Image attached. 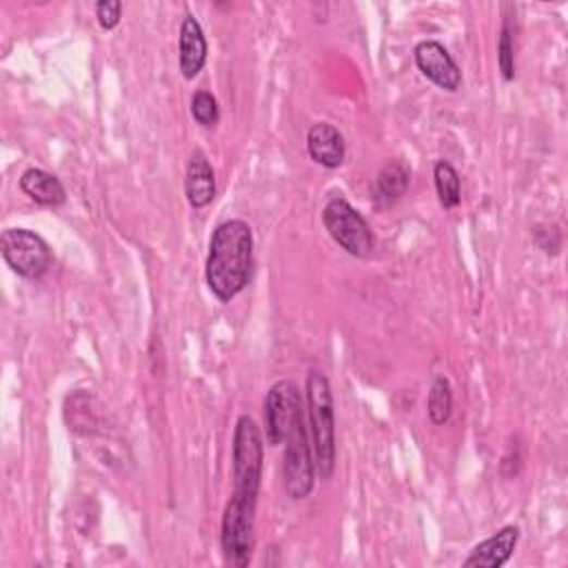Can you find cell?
I'll return each mask as SVG.
<instances>
[{"mask_svg": "<svg viewBox=\"0 0 568 568\" xmlns=\"http://www.w3.org/2000/svg\"><path fill=\"white\" fill-rule=\"evenodd\" d=\"M254 232L245 220H226L215 226L207 256V284L220 302H232L251 280Z\"/></svg>", "mask_w": 568, "mask_h": 568, "instance_id": "6da1fadb", "label": "cell"}, {"mask_svg": "<svg viewBox=\"0 0 568 568\" xmlns=\"http://www.w3.org/2000/svg\"><path fill=\"white\" fill-rule=\"evenodd\" d=\"M307 416L313 469L320 480H329L335 469V411L331 384L320 371H311L307 378Z\"/></svg>", "mask_w": 568, "mask_h": 568, "instance_id": "7a4b0ae2", "label": "cell"}, {"mask_svg": "<svg viewBox=\"0 0 568 568\" xmlns=\"http://www.w3.org/2000/svg\"><path fill=\"white\" fill-rule=\"evenodd\" d=\"M264 462V442L258 424L249 416H240L234 433V493L236 497L258 504Z\"/></svg>", "mask_w": 568, "mask_h": 568, "instance_id": "3957f363", "label": "cell"}, {"mask_svg": "<svg viewBox=\"0 0 568 568\" xmlns=\"http://www.w3.org/2000/svg\"><path fill=\"white\" fill-rule=\"evenodd\" d=\"M322 222L329 236L354 258H369L373 251V232L365 215L343 196H333L322 209Z\"/></svg>", "mask_w": 568, "mask_h": 568, "instance_id": "277c9868", "label": "cell"}, {"mask_svg": "<svg viewBox=\"0 0 568 568\" xmlns=\"http://www.w3.org/2000/svg\"><path fill=\"white\" fill-rule=\"evenodd\" d=\"M256 506L232 495V499L224 506L222 516V553L226 564L234 566H249L251 555H254V544H256Z\"/></svg>", "mask_w": 568, "mask_h": 568, "instance_id": "5b68a950", "label": "cell"}, {"mask_svg": "<svg viewBox=\"0 0 568 568\" xmlns=\"http://www.w3.org/2000/svg\"><path fill=\"white\" fill-rule=\"evenodd\" d=\"M282 476L284 491H287L292 499H305L313 491V448L309 442V427L305 418L296 422L287 440H284Z\"/></svg>", "mask_w": 568, "mask_h": 568, "instance_id": "8992f818", "label": "cell"}, {"mask_svg": "<svg viewBox=\"0 0 568 568\" xmlns=\"http://www.w3.org/2000/svg\"><path fill=\"white\" fill-rule=\"evenodd\" d=\"M0 254H3L8 267L27 280H40L51 262L49 245L29 230H5L0 238Z\"/></svg>", "mask_w": 568, "mask_h": 568, "instance_id": "52a82bcc", "label": "cell"}, {"mask_svg": "<svg viewBox=\"0 0 568 568\" xmlns=\"http://www.w3.org/2000/svg\"><path fill=\"white\" fill-rule=\"evenodd\" d=\"M305 418L300 388L292 380L275 382L264 397V427L269 446H280L296 422Z\"/></svg>", "mask_w": 568, "mask_h": 568, "instance_id": "ba28073f", "label": "cell"}, {"mask_svg": "<svg viewBox=\"0 0 568 568\" xmlns=\"http://www.w3.org/2000/svg\"><path fill=\"white\" fill-rule=\"evenodd\" d=\"M413 55L422 76L429 78L435 87L448 94H456L462 87V72L442 42L424 40L416 47Z\"/></svg>", "mask_w": 568, "mask_h": 568, "instance_id": "9c48e42d", "label": "cell"}, {"mask_svg": "<svg viewBox=\"0 0 568 568\" xmlns=\"http://www.w3.org/2000/svg\"><path fill=\"white\" fill-rule=\"evenodd\" d=\"M520 542V529L518 527H504L484 542H480L471 555L465 559L467 568H499L504 566Z\"/></svg>", "mask_w": 568, "mask_h": 568, "instance_id": "30bf717a", "label": "cell"}, {"mask_svg": "<svg viewBox=\"0 0 568 568\" xmlns=\"http://www.w3.org/2000/svg\"><path fill=\"white\" fill-rule=\"evenodd\" d=\"M307 151L320 166L337 169L347 158V143L331 123H316L307 132Z\"/></svg>", "mask_w": 568, "mask_h": 568, "instance_id": "8fae6325", "label": "cell"}, {"mask_svg": "<svg viewBox=\"0 0 568 568\" xmlns=\"http://www.w3.org/2000/svg\"><path fill=\"white\" fill-rule=\"evenodd\" d=\"M207 63V38L200 23L187 14L181 25L178 36V65L185 81H194Z\"/></svg>", "mask_w": 568, "mask_h": 568, "instance_id": "7c38bea8", "label": "cell"}, {"mask_svg": "<svg viewBox=\"0 0 568 568\" xmlns=\"http://www.w3.org/2000/svg\"><path fill=\"white\" fill-rule=\"evenodd\" d=\"M185 194L194 209H205L215 198V174L205 151L196 149L187 162Z\"/></svg>", "mask_w": 568, "mask_h": 568, "instance_id": "4fadbf2b", "label": "cell"}, {"mask_svg": "<svg viewBox=\"0 0 568 568\" xmlns=\"http://www.w3.org/2000/svg\"><path fill=\"white\" fill-rule=\"evenodd\" d=\"M21 189L25 196H29L34 202H38L42 207H61L67 200V192H65L63 183L36 166L23 172Z\"/></svg>", "mask_w": 568, "mask_h": 568, "instance_id": "5bb4252c", "label": "cell"}, {"mask_svg": "<svg viewBox=\"0 0 568 568\" xmlns=\"http://www.w3.org/2000/svg\"><path fill=\"white\" fill-rule=\"evenodd\" d=\"M411 185V172L409 166L400 160H393V162H386L380 174L375 178V185H373V200L380 205V207H388L393 202L400 200L407 189Z\"/></svg>", "mask_w": 568, "mask_h": 568, "instance_id": "9a60e30c", "label": "cell"}, {"mask_svg": "<svg viewBox=\"0 0 568 568\" xmlns=\"http://www.w3.org/2000/svg\"><path fill=\"white\" fill-rule=\"evenodd\" d=\"M65 418H67V424H70V431L78 433V435H96L98 429H100V422H102V416H100V405L96 403V397L81 391V393H74L67 397L65 403Z\"/></svg>", "mask_w": 568, "mask_h": 568, "instance_id": "2e32d148", "label": "cell"}, {"mask_svg": "<svg viewBox=\"0 0 568 568\" xmlns=\"http://www.w3.org/2000/svg\"><path fill=\"white\" fill-rule=\"evenodd\" d=\"M433 181H435V192L437 200L444 209H456L462 202V183L460 174L456 172V166L446 160L435 162L433 166Z\"/></svg>", "mask_w": 568, "mask_h": 568, "instance_id": "e0dca14e", "label": "cell"}, {"mask_svg": "<svg viewBox=\"0 0 568 568\" xmlns=\"http://www.w3.org/2000/svg\"><path fill=\"white\" fill-rule=\"evenodd\" d=\"M427 413L431 418L433 424L442 427L450 420V413H453V388H450V382L448 378L444 375H437L435 382L431 384V391H429V397H427Z\"/></svg>", "mask_w": 568, "mask_h": 568, "instance_id": "ac0fdd59", "label": "cell"}, {"mask_svg": "<svg viewBox=\"0 0 568 568\" xmlns=\"http://www.w3.org/2000/svg\"><path fill=\"white\" fill-rule=\"evenodd\" d=\"M497 63H499L502 78L506 83L516 78V42H514V29H510L508 18L504 21L502 32H499V40H497Z\"/></svg>", "mask_w": 568, "mask_h": 568, "instance_id": "d6986e66", "label": "cell"}, {"mask_svg": "<svg viewBox=\"0 0 568 568\" xmlns=\"http://www.w3.org/2000/svg\"><path fill=\"white\" fill-rule=\"evenodd\" d=\"M192 116L205 129H211L218 125L220 107H218V100L213 98V94L200 89L192 96Z\"/></svg>", "mask_w": 568, "mask_h": 568, "instance_id": "ffe728a7", "label": "cell"}, {"mask_svg": "<svg viewBox=\"0 0 568 568\" xmlns=\"http://www.w3.org/2000/svg\"><path fill=\"white\" fill-rule=\"evenodd\" d=\"M533 238L538 247L548 256H557L561 251V234L559 226L555 224H538L533 230Z\"/></svg>", "mask_w": 568, "mask_h": 568, "instance_id": "44dd1931", "label": "cell"}, {"mask_svg": "<svg viewBox=\"0 0 568 568\" xmlns=\"http://www.w3.org/2000/svg\"><path fill=\"white\" fill-rule=\"evenodd\" d=\"M96 18L104 32L116 29L123 18V3L121 0H100L96 5Z\"/></svg>", "mask_w": 568, "mask_h": 568, "instance_id": "7402d4cb", "label": "cell"}]
</instances>
